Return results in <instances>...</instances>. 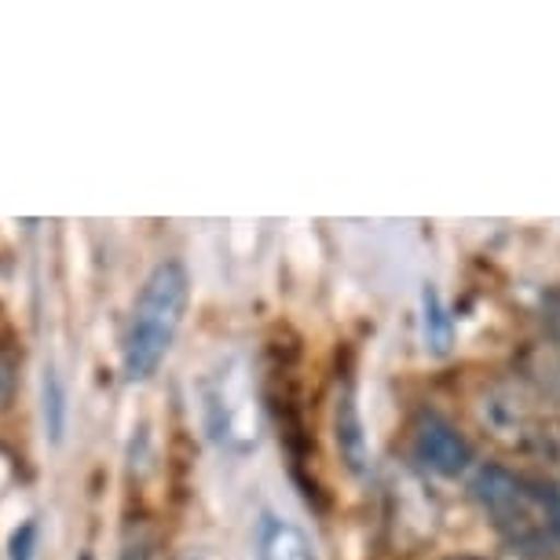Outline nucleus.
<instances>
[{
  "mask_svg": "<svg viewBox=\"0 0 560 560\" xmlns=\"http://www.w3.org/2000/svg\"><path fill=\"white\" fill-rule=\"evenodd\" d=\"M425 337L432 341V348H436V352H443V348H447V341H451V319L440 308L436 290H425Z\"/></svg>",
  "mask_w": 560,
  "mask_h": 560,
  "instance_id": "obj_10",
  "label": "nucleus"
},
{
  "mask_svg": "<svg viewBox=\"0 0 560 560\" xmlns=\"http://www.w3.org/2000/svg\"><path fill=\"white\" fill-rule=\"evenodd\" d=\"M191 304V279L179 260H162L147 275L140 287V298L132 304L129 330L121 345V377L129 385H143L158 374L173 352L179 330H184V315Z\"/></svg>",
  "mask_w": 560,
  "mask_h": 560,
  "instance_id": "obj_2",
  "label": "nucleus"
},
{
  "mask_svg": "<svg viewBox=\"0 0 560 560\" xmlns=\"http://www.w3.org/2000/svg\"><path fill=\"white\" fill-rule=\"evenodd\" d=\"M451 560H480V557H451Z\"/></svg>",
  "mask_w": 560,
  "mask_h": 560,
  "instance_id": "obj_14",
  "label": "nucleus"
},
{
  "mask_svg": "<svg viewBox=\"0 0 560 560\" xmlns=\"http://www.w3.org/2000/svg\"><path fill=\"white\" fill-rule=\"evenodd\" d=\"M480 421L491 432V440L505 443L510 451H549L557 432H549V415L542 410V399L527 393L524 385L494 382L480 396Z\"/></svg>",
  "mask_w": 560,
  "mask_h": 560,
  "instance_id": "obj_4",
  "label": "nucleus"
},
{
  "mask_svg": "<svg viewBox=\"0 0 560 560\" xmlns=\"http://www.w3.org/2000/svg\"><path fill=\"white\" fill-rule=\"evenodd\" d=\"M257 560H315V549L293 521L264 513L257 527Z\"/></svg>",
  "mask_w": 560,
  "mask_h": 560,
  "instance_id": "obj_6",
  "label": "nucleus"
},
{
  "mask_svg": "<svg viewBox=\"0 0 560 560\" xmlns=\"http://www.w3.org/2000/svg\"><path fill=\"white\" fill-rule=\"evenodd\" d=\"M345 415H337V440H341V447L348 454V465L359 469V465L366 462V451H363V429H359V418L352 410V399H345Z\"/></svg>",
  "mask_w": 560,
  "mask_h": 560,
  "instance_id": "obj_8",
  "label": "nucleus"
},
{
  "mask_svg": "<svg viewBox=\"0 0 560 560\" xmlns=\"http://www.w3.org/2000/svg\"><path fill=\"white\" fill-rule=\"evenodd\" d=\"M125 560H147V549L136 546V549H129V553H125Z\"/></svg>",
  "mask_w": 560,
  "mask_h": 560,
  "instance_id": "obj_12",
  "label": "nucleus"
},
{
  "mask_svg": "<svg viewBox=\"0 0 560 560\" xmlns=\"http://www.w3.org/2000/svg\"><path fill=\"white\" fill-rule=\"evenodd\" d=\"M546 323H549V330H553L557 345H560V290H553L546 298Z\"/></svg>",
  "mask_w": 560,
  "mask_h": 560,
  "instance_id": "obj_11",
  "label": "nucleus"
},
{
  "mask_svg": "<svg viewBox=\"0 0 560 560\" xmlns=\"http://www.w3.org/2000/svg\"><path fill=\"white\" fill-rule=\"evenodd\" d=\"M78 560H96V557H92V553H81Z\"/></svg>",
  "mask_w": 560,
  "mask_h": 560,
  "instance_id": "obj_13",
  "label": "nucleus"
},
{
  "mask_svg": "<svg viewBox=\"0 0 560 560\" xmlns=\"http://www.w3.org/2000/svg\"><path fill=\"white\" fill-rule=\"evenodd\" d=\"M67 421H70L67 382H62L56 363H45V370H40V425H45V440L51 447H59L67 440Z\"/></svg>",
  "mask_w": 560,
  "mask_h": 560,
  "instance_id": "obj_7",
  "label": "nucleus"
},
{
  "mask_svg": "<svg viewBox=\"0 0 560 560\" xmlns=\"http://www.w3.org/2000/svg\"><path fill=\"white\" fill-rule=\"evenodd\" d=\"M469 491L505 546L532 557L560 549V480L516 472L510 465H477Z\"/></svg>",
  "mask_w": 560,
  "mask_h": 560,
  "instance_id": "obj_1",
  "label": "nucleus"
},
{
  "mask_svg": "<svg viewBox=\"0 0 560 560\" xmlns=\"http://www.w3.org/2000/svg\"><path fill=\"white\" fill-rule=\"evenodd\" d=\"M410 458L425 472H432V477H447V480L477 469L472 443L447 418L432 415V410H421L415 425H410Z\"/></svg>",
  "mask_w": 560,
  "mask_h": 560,
  "instance_id": "obj_5",
  "label": "nucleus"
},
{
  "mask_svg": "<svg viewBox=\"0 0 560 560\" xmlns=\"http://www.w3.org/2000/svg\"><path fill=\"white\" fill-rule=\"evenodd\" d=\"M37 546H40V524L37 516H30V521L12 527V535H8V560H34Z\"/></svg>",
  "mask_w": 560,
  "mask_h": 560,
  "instance_id": "obj_9",
  "label": "nucleus"
},
{
  "mask_svg": "<svg viewBox=\"0 0 560 560\" xmlns=\"http://www.w3.org/2000/svg\"><path fill=\"white\" fill-rule=\"evenodd\" d=\"M202 418L209 440L220 451L246 458L260 447L264 407L257 396V377L246 352L220 355L202 382Z\"/></svg>",
  "mask_w": 560,
  "mask_h": 560,
  "instance_id": "obj_3",
  "label": "nucleus"
}]
</instances>
